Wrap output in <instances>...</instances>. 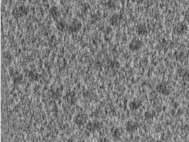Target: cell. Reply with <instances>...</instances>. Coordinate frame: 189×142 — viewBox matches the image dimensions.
I'll list each match as a JSON object with an SVG mask.
<instances>
[{"label":"cell","mask_w":189,"mask_h":142,"mask_svg":"<svg viewBox=\"0 0 189 142\" xmlns=\"http://www.w3.org/2000/svg\"><path fill=\"white\" fill-rule=\"evenodd\" d=\"M27 13H28V8L25 6H21L14 9L12 14L15 18H21L27 15Z\"/></svg>","instance_id":"obj_7"},{"label":"cell","mask_w":189,"mask_h":142,"mask_svg":"<svg viewBox=\"0 0 189 142\" xmlns=\"http://www.w3.org/2000/svg\"><path fill=\"white\" fill-rule=\"evenodd\" d=\"M177 73H178L179 76L182 78L183 80H187L189 78V73L186 69L183 68V67H180L177 70Z\"/></svg>","instance_id":"obj_14"},{"label":"cell","mask_w":189,"mask_h":142,"mask_svg":"<svg viewBox=\"0 0 189 142\" xmlns=\"http://www.w3.org/2000/svg\"><path fill=\"white\" fill-rule=\"evenodd\" d=\"M88 119L89 117L87 114L84 113H80L75 116L73 119V122L77 126L81 127V126L85 125L88 122Z\"/></svg>","instance_id":"obj_2"},{"label":"cell","mask_w":189,"mask_h":142,"mask_svg":"<svg viewBox=\"0 0 189 142\" xmlns=\"http://www.w3.org/2000/svg\"><path fill=\"white\" fill-rule=\"evenodd\" d=\"M112 135L114 138H116V139H118V138H120V135H121L120 129L117 128V127H116V128H113L112 130Z\"/></svg>","instance_id":"obj_17"},{"label":"cell","mask_w":189,"mask_h":142,"mask_svg":"<svg viewBox=\"0 0 189 142\" xmlns=\"http://www.w3.org/2000/svg\"><path fill=\"white\" fill-rule=\"evenodd\" d=\"M125 127L128 133H134V132L138 130L139 127H140V124L138 122H134V121H128L126 123Z\"/></svg>","instance_id":"obj_8"},{"label":"cell","mask_w":189,"mask_h":142,"mask_svg":"<svg viewBox=\"0 0 189 142\" xmlns=\"http://www.w3.org/2000/svg\"><path fill=\"white\" fill-rule=\"evenodd\" d=\"M56 27H57L58 30L60 31H65V30H68V25L64 22H58L56 24Z\"/></svg>","instance_id":"obj_16"},{"label":"cell","mask_w":189,"mask_h":142,"mask_svg":"<svg viewBox=\"0 0 189 142\" xmlns=\"http://www.w3.org/2000/svg\"><path fill=\"white\" fill-rule=\"evenodd\" d=\"M143 45L144 44H143V42L142 40L139 39H135L132 42H130V43L129 44V49L132 52H137V51H139L140 49H142Z\"/></svg>","instance_id":"obj_3"},{"label":"cell","mask_w":189,"mask_h":142,"mask_svg":"<svg viewBox=\"0 0 189 142\" xmlns=\"http://www.w3.org/2000/svg\"><path fill=\"white\" fill-rule=\"evenodd\" d=\"M174 33L179 36H182L188 32V26L185 22H180L176 24L174 27Z\"/></svg>","instance_id":"obj_1"},{"label":"cell","mask_w":189,"mask_h":142,"mask_svg":"<svg viewBox=\"0 0 189 142\" xmlns=\"http://www.w3.org/2000/svg\"><path fill=\"white\" fill-rule=\"evenodd\" d=\"M64 98L66 102L69 104V105H75L78 101L76 93L74 91H69L66 93Z\"/></svg>","instance_id":"obj_6"},{"label":"cell","mask_w":189,"mask_h":142,"mask_svg":"<svg viewBox=\"0 0 189 142\" xmlns=\"http://www.w3.org/2000/svg\"><path fill=\"white\" fill-rule=\"evenodd\" d=\"M50 14H51V16L53 17H54L55 19H56L59 16V9L56 7H53L51 8V9L50 10Z\"/></svg>","instance_id":"obj_18"},{"label":"cell","mask_w":189,"mask_h":142,"mask_svg":"<svg viewBox=\"0 0 189 142\" xmlns=\"http://www.w3.org/2000/svg\"><path fill=\"white\" fill-rule=\"evenodd\" d=\"M82 25L81 22H79L78 20H75L70 25H69L68 27V30L67 31L69 32V33H75L78 32L79 30L81 28Z\"/></svg>","instance_id":"obj_9"},{"label":"cell","mask_w":189,"mask_h":142,"mask_svg":"<svg viewBox=\"0 0 189 142\" xmlns=\"http://www.w3.org/2000/svg\"><path fill=\"white\" fill-rule=\"evenodd\" d=\"M103 127V124L98 121H90L86 124V129L89 132H95L101 130Z\"/></svg>","instance_id":"obj_4"},{"label":"cell","mask_w":189,"mask_h":142,"mask_svg":"<svg viewBox=\"0 0 189 142\" xmlns=\"http://www.w3.org/2000/svg\"><path fill=\"white\" fill-rule=\"evenodd\" d=\"M136 33L137 34L140 36H145L148 33V29L146 25L144 24H140L136 27Z\"/></svg>","instance_id":"obj_12"},{"label":"cell","mask_w":189,"mask_h":142,"mask_svg":"<svg viewBox=\"0 0 189 142\" xmlns=\"http://www.w3.org/2000/svg\"><path fill=\"white\" fill-rule=\"evenodd\" d=\"M123 20V16L120 14H114L110 18V23L113 26H117Z\"/></svg>","instance_id":"obj_10"},{"label":"cell","mask_w":189,"mask_h":142,"mask_svg":"<svg viewBox=\"0 0 189 142\" xmlns=\"http://www.w3.org/2000/svg\"><path fill=\"white\" fill-rule=\"evenodd\" d=\"M155 116V113L153 112V111H147V112L145 113V118L146 119H154V117Z\"/></svg>","instance_id":"obj_20"},{"label":"cell","mask_w":189,"mask_h":142,"mask_svg":"<svg viewBox=\"0 0 189 142\" xmlns=\"http://www.w3.org/2000/svg\"><path fill=\"white\" fill-rule=\"evenodd\" d=\"M155 90H156V91L158 93L163 95V96H169L171 93L170 88H169L168 84H166V82H161V83L158 84L156 86Z\"/></svg>","instance_id":"obj_5"},{"label":"cell","mask_w":189,"mask_h":142,"mask_svg":"<svg viewBox=\"0 0 189 142\" xmlns=\"http://www.w3.org/2000/svg\"><path fill=\"white\" fill-rule=\"evenodd\" d=\"M142 104H143V103H142V101L140 100L134 99L129 102V107L132 110H137L139 108L141 107Z\"/></svg>","instance_id":"obj_11"},{"label":"cell","mask_w":189,"mask_h":142,"mask_svg":"<svg viewBox=\"0 0 189 142\" xmlns=\"http://www.w3.org/2000/svg\"><path fill=\"white\" fill-rule=\"evenodd\" d=\"M11 76H12L11 78H12L13 82H14V83L16 84V85L22 83V80H23V76H22V75L18 72H16V73H14L13 75H11Z\"/></svg>","instance_id":"obj_15"},{"label":"cell","mask_w":189,"mask_h":142,"mask_svg":"<svg viewBox=\"0 0 189 142\" xmlns=\"http://www.w3.org/2000/svg\"><path fill=\"white\" fill-rule=\"evenodd\" d=\"M109 66L112 69H117L120 67V62L116 60H112L109 64Z\"/></svg>","instance_id":"obj_19"},{"label":"cell","mask_w":189,"mask_h":142,"mask_svg":"<svg viewBox=\"0 0 189 142\" xmlns=\"http://www.w3.org/2000/svg\"><path fill=\"white\" fill-rule=\"evenodd\" d=\"M27 78L29 79V80L32 81V82H37V81L39 80L40 76L35 71L30 70L27 73Z\"/></svg>","instance_id":"obj_13"}]
</instances>
